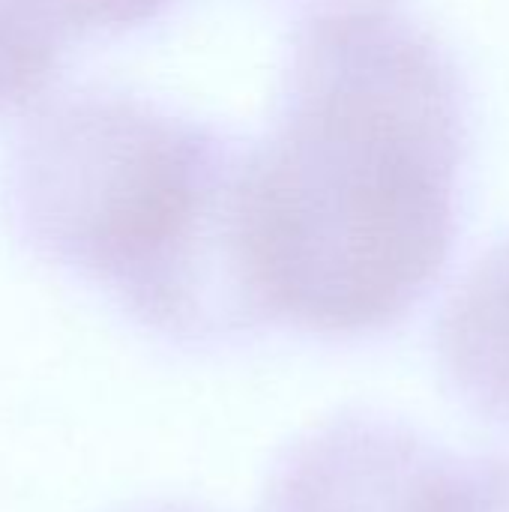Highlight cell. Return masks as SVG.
I'll return each mask as SVG.
<instances>
[{
	"label": "cell",
	"instance_id": "1",
	"mask_svg": "<svg viewBox=\"0 0 509 512\" xmlns=\"http://www.w3.org/2000/svg\"><path fill=\"white\" fill-rule=\"evenodd\" d=\"M471 93L450 48L393 9L297 21L249 240L270 327L354 339L405 321L459 234Z\"/></svg>",
	"mask_w": 509,
	"mask_h": 512
},
{
	"label": "cell",
	"instance_id": "7",
	"mask_svg": "<svg viewBox=\"0 0 509 512\" xmlns=\"http://www.w3.org/2000/svg\"><path fill=\"white\" fill-rule=\"evenodd\" d=\"M447 512H509V453L459 459Z\"/></svg>",
	"mask_w": 509,
	"mask_h": 512
},
{
	"label": "cell",
	"instance_id": "3",
	"mask_svg": "<svg viewBox=\"0 0 509 512\" xmlns=\"http://www.w3.org/2000/svg\"><path fill=\"white\" fill-rule=\"evenodd\" d=\"M456 462L396 417L345 411L276 459L258 512H447Z\"/></svg>",
	"mask_w": 509,
	"mask_h": 512
},
{
	"label": "cell",
	"instance_id": "2",
	"mask_svg": "<svg viewBox=\"0 0 509 512\" xmlns=\"http://www.w3.org/2000/svg\"><path fill=\"white\" fill-rule=\"evenodd\" d=\"M252 141L126 93L48 108L12 168L24 243L174 345L270 327L249 240Z\"/></svg>",
	"mask_w": 509,
	"mask_h": 512
},
{
	"label": "cell",
	"instance_id": "5",
	"mask_svg": "<svg viewBox=\"0 0 509 512\" xmlns=\"http://www.w3.org/2000/svg\"><path fill=\"white\" fill-rule=\"evenodd\" d=\"M66 39L42 0H0V111L24 108L48 87Z\"/></svg>",
	"mask_w": 509,
	"mask_h": 512
},
{
	"label": "cell",
	"instance_id": "6",
	"mask_svg": "<svg viewBox=\"0 0 509 512\" xmlns=\"http://www.w3.org/2000/svg\"><path fill=\"white\" fill-rule=\"evenodd\" d=\"M69 36L120 33L141 27L177 0H42Z\"/></svg>",
	"mask_w": 509,
	"mask_h": 512
},
{
	"label": "cell",
	"instance_id": "9",
	"mask_svg": "<svg viewBox=\"0 0 509 512\" xmlns=\"http://www.w3.org/2000/svg\"><path fill=\"white\" fill-rule=\"evenodd\" d=\"M120 512H201L189 504H141V507H129V510Z\"/></svg>",
	"mask_w": 509,
	"mask_h": 512
},
{
	"label": "cell",
	"instance_id": "8",
	"mask_svg": "<svg viewBox=\"0 0 509 512\" xmlns=\"http://www.w3.org/2000/svg\"><path fill=\"white\" fill-rule=\"evenodd\" d=\"M306 15H321V12H366V9H390L396 0H282Z\"/></svg>",
	"mask_w": 509,
	"mask_h": 512
},
{
	"label": "cell",
	"instance_id": "4",
	"mask_svg": "<svg viewBox=\"0 0 509 512\" xmlns=\"http://www.w3.org/2000/svg\"><path fill=\"white\" fill-rule=\"evenodd\" d=\"M438 360L471 411L509 426V234L450 294L438 318Z\"/></svg>",
	"mask_w": 509,
	"mask_h": 512
}]
</instances>
